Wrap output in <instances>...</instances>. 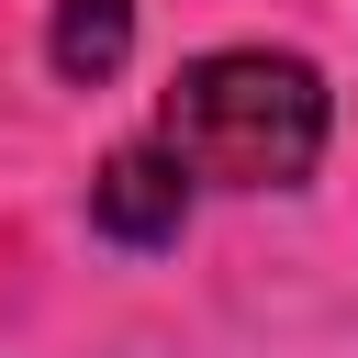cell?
<instances>
[{
    "label": "cell",
    "instance_id": "cell-1",
    "mask_svg": "<svg viewBox=\"0 0 358 358\" xmlns=\"http://www.w3.org/2000/svg\"><path fill=\"white\" fill-rule=\"evenodd\" d=\"M157 145L201 190H291L324 157V78L302 56H280V45L190 56L179 90H168V112H157Z\"/></svg>",
    "mask_w": 358,
    "mask_h": 358
},
{
    "label": "cell",
    "instance_id": "cell-2",
    "mask_svg": "<svg viewBox=\"0 0 358 358\" xmlns=\"http://www.w3.org/2000/svg\"><path fill=\"white\" fill-rule=\"evenodd\" d=\"M190 190H201V179H190L157 134H134V145H112V157H101V179H90V224H101L112 246H179Z\"/></svg>",
    "mask_w": 358,
    "mask_h": 358
},
{
    "label": "cell",
    "instance_id": "cell-3",
    "mask_svg": "<svg viewBox=\"0 0 358 358\" xmlns=\"http://www.w3.org/2000/svg\"><path fill=\"white\" fill-rule=\"evenodd\" d=\"M45 56H56V78L101 90V78L134 56V0H56V34H45Z\"/></svg>",
    "mask_w": 358,
    "mask_h": 358
}]
</instances>
